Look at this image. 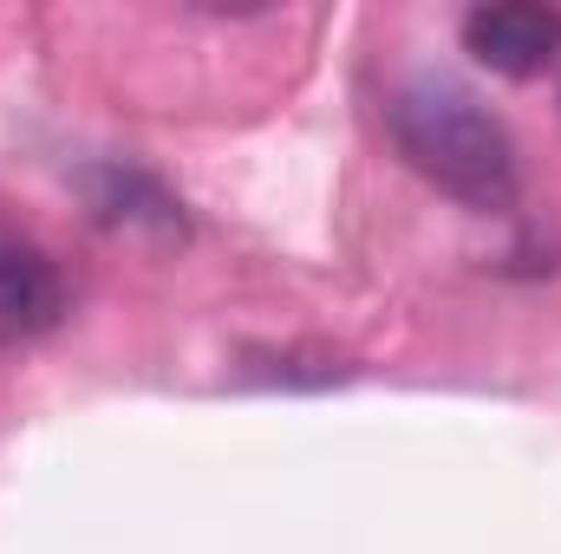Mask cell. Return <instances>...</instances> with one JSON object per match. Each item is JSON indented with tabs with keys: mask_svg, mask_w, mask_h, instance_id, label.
I'll return each mask as SVG.
<instances>
[{
	"mask_svg": "<svg viewBox=\"0 0 561 554\" xmlns=\"http://www.w3.org/2000/svg\"><path fill=\"white\" fill-rule=\"evenodd\" d=\"M392 143L405 150V163L431 176L444 196L470 203V209H510L516 203V143L503 131V118H490L463 85L450 79H405L386 105Z\"/></svg>",
	"mask_w": 561,
	"mask_h": 554,
	"instance_id": "6da1fadb",
	"label": "cell"
},
{
	"mask_svg": "<svg viewBox=\"0 0 561 554\" xmlns=\"http://www.w3.org/2000/svg\"><path fill=\"white\" fill-rule=\"evenodd\" d=\"M66 320V275L59 262L0 209V346L39 339Z\"/></svg>",
	"mask_w": 561,
	"mask_h": 554,
	"instance_id": "7a4b0ae2",
	"label": "cell"
},
{
	"mask_svg": "<svg viewBox=\"0 0 561 554\" xmlns=\"http://www.w3.org/2000/svg\"><path fill=\"white\" fill-rule=\"evenodd\" d=\"M463 46L503 79H536L542 66L561 59V13L556 7H523V0L470 7L463 13Z\"/></svg>",
	"mask_w": 561,
	"mask_h": 554,
	"instance_id": "3957f363",
	"label": "cell"
}]
</instances>
